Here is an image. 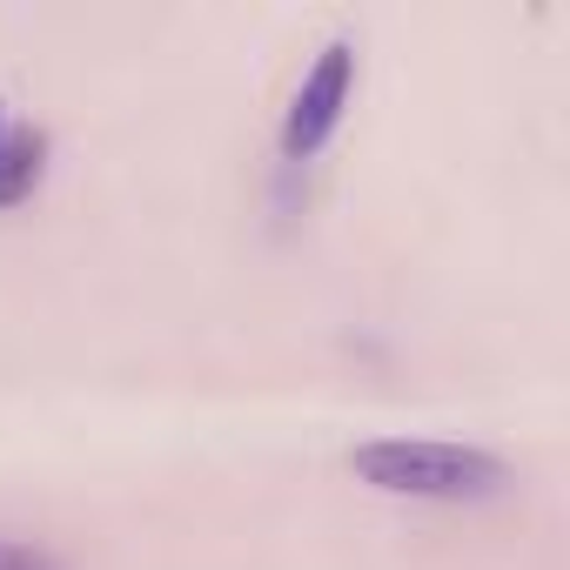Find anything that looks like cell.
Segmentation results:
<instances>
[{
	"mask_svg": "<svg viewBox=\"0 0 570 570\" xmlns=\"http://www.w3.org/2000/svg\"><path fill=\"white\" fill-rule=\"evenodd\" d=\"M350 470L383 497H423V503H483L510 483L503 456L443 443V436H376L350 450Z\"/></svg>",
	"mask_w": 570,
	"mask_h": 570,
	"instance_id": "1",
	"label": "cell"
},
{
	"mask_svg": "<svg viewBox=\"0 0 570 570\" xmlns=\"http://www.w3.org/2000/svg\"><path fill=\"white\" fill-rule=\"evenodd\" d=\"M350 95H356V48L350 41H330L316 55V68L303 75L289 115H282V155H289V161H316L330 148V135L343 128Z\"/></svg>",
	"mask_w": 570,
	"mask_h": 570,
	"instance_id": "2",
	"label": "cell"
},
{
	"mask_svg": "<svg viewBox=\"0 0 570 570\" xmlns=\"http://www.w3.org/2000/svg\"><path fill=\"white\" fill-rule=\"evenodd\" d=\"M41 155H48V141H41L35 128H8V135H0V208H14V202L35 195Z\"/></svg>",
	"mask_w": 570,
	"mask_h": 570,
	"instance_id": "3",
	"label": "cell"
},
{
	"mask_svg": "<svg viewBox=\"0 0 570 570\" xmlns=\"http://www.w3.org/2000/svg\"><path fill=\"white\" fill-rule=\"evenodd\" d=\"M0 570H61L41 543H21V537H0Z\"/></svg>",
	"mask_w": 570,
	"mask_h": 570,
	"instance_id": "4",
	"label": "cell"
},
{
	"mask_svg": "<svg viewBox=\"0 0 570 570\" xmlns=\"http://www.w3.org/2000/svg\"><path fill=\"white\" fill-rule=\"evenodd\" d=\"M0 135H8V108H0Z\"/></svg>",
	"mask_w": 570,
	"mask_h": 570,
	"instance_id": "5",
	"label": "cell"
}]
</instances>
